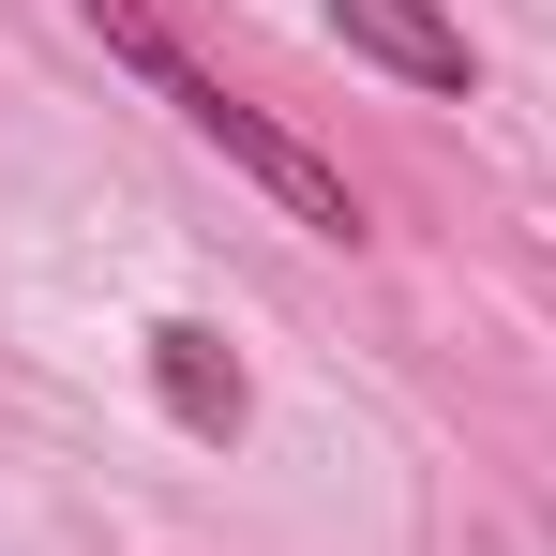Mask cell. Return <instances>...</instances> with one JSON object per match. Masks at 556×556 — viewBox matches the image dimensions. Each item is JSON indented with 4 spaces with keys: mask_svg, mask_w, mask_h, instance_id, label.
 <instances>
[{
    "mask_svg": "<svg viewBox=\"0 0 556 556\" xmlns=\"http://www.w3.org/2000/svg\"><path fill=\"white\" fill-rule=\"evenodd\" d=\"M76 15H91L105 46H121V61H136V76H151V91L181 105L195 136H211V151H241V166H256V181L286 195V211H301V226H362V211H346V181H331V166H316V151H301V136H286V121H256V105L226 91V76H195L181 46H166V30H151V15H136V0H76Z\"/></svg>",
    "mask_w": 556,
    "mask_h": 556,
    "instance_id": "6da1fadb",
    "label": "cell"
},
{
    "mask_svg": "<svg viewBox=\"0 0 556 556\" xmlns=\"http://www.w3.org/2000/svg\"><path fill=\"white\" fill-rule=\"evenodd\" d=\"M331 30H346L362 61H391V76H421V91H466V30L437 0H331Z\"/></svg>",
    "mask_w": 556,
    "mask_h": 556,
    "instance_id": "7a4b0ae2",
    "label": "cell"
},
{
    "mask_svg": "<svg viewBox=\"0 0 556 556\" xmlns=\"http://www.w3.org/2000/svg\"><path fill=\"white\" fill-rule=\"evenodd\" d=\"M166 346V406H181L195 437H241V376L211 362V331H151Z\"/></svg>",
    "mask_w": 556,
    "mask_h": 556,
    "instance_id": "3957f363",
    "label": "cell"
}]
</instances>
